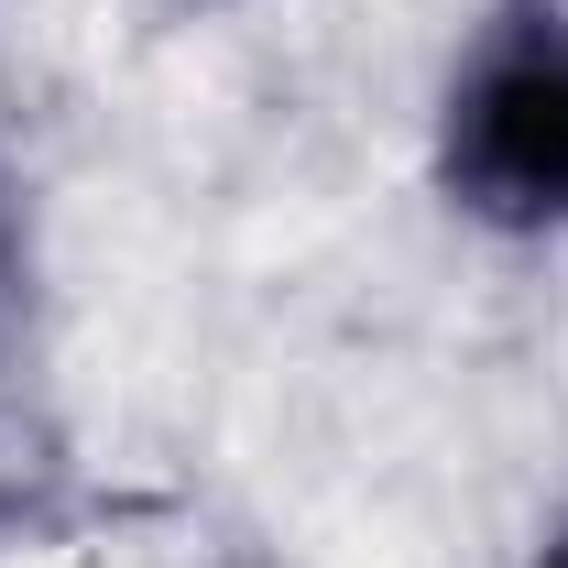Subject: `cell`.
<instances>
[{
	"mask_svg": "<svg viewBox=\"0 0 568 568\" xmlns=\"http://www.w3.org/2000/svg\"><path fill=\"white\" fill-rule=\"evenodd\" d=\"M536 568H568V536H558V547H547V558H536Z\"/></svg>",
	"mask_w": 568,
	"mask_h": 568,
	"instance_id": "3",
	"label": "cell"
},
{
	"mask_svg": "<svg viewBox=\"0 0 568 568\" xmlns=\"http://www.w3.org/2000/svg\"><path fill=\"white\" fill-rule=\"evenodd\" d=\"M11 284H22V230H11V209H0V306H11Z\"/></svg>",
	"mask_w": 568,
	"mask_h": 568,
	"instance_id": "2",
	"label": "cell"
},
{
	"mask_svg": "<svg viewBox=\"0 0 568 568\" xmlns=\"http://www.w3.org/2000/svg\"><path fill=\"white\" fill-rule=\"evenodd\" d=\"M437 186L481 230H568V0H514L437 99Z\"/></svg>",
	"mask_w": 568,
	"mask_h": 568,
	"instance_id": "1",
	"label": "cell"
}]
</instances>
